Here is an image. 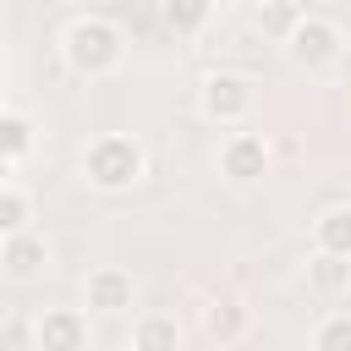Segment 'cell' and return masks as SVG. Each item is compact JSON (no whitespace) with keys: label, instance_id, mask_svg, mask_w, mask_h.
Segmentation results:
<instances>
[{"label":"cell","instance_id":"obj_4","mask_svg":"<svg viewBox=\"0 0 351 351\" xmlns=\"http://www.w3.org/2000/svg\"><path fill=\"white\" fill-rule=\"evenodd\" d=\"M340 49H346V33L329 22V16H296V27L285 33V55L296 60V66H307V71H324V66H335L340 60Z\"/></svg>","mask_w":351,"mask_h":351},{"label":"cell","instance_id":"obj_11","mask_svg":"<svg viewBox=\"0 0 351 351\" xmlns=\"http://www.w3.org/2000/svg\"><path fill=\"white\" fill-rule=\"evenodd\" d=\"M132 351H181V324L170 313H143L132 324Z\"/></svg>","mask_w":351,"mask_h":351},{"label":"cell","instance_id":"obj_1","mask_svg":"<svg viewBox=\"0 0 351 351\" xmlns=\"http://www.w3.org/2000/svg\"><path fill=\"white\" fill-rule=\"evenodd\" d=\"M60 55H66V66L77 77H110L126 60V33L110 16H77L60 33Z\"/></svg>","mask_w":351,"mask_h":351},{"label":"cell","instance_id":"obj_15","mask_svg":"<svg viewBox=\"0 0 351 351\" xmlns=\"http://www.w3.org/2000/svg\"><path fill=\"white\" fill-rule=\"evenodd\" d=\"M33 230V197L22 186H0V236Z\"/></svg>","mask_w":351,"mask_h":351},{"label":"cell","instance_id":"obj_9","mask_svg":"<svg viewBox=\"0 0 351 351\" xmlns=\"http://www.w3.org/2000/svg\"><path fill=\"white\" fill-rule=\"evenodd\" d=\"M313 252H335L351 258V203H335L313 219Z\"/></svg>","mask_w":351,"mask_h":351},{"label":"cell","instance_id":"obj_12","mask_svg":"<svg viewBox=\"0 0 351 351\" xmlns=\"http://www.w3.org/2000/svg\"><path fill=\"white\" fill-rule=\"evenodd\" d=\"M33 148H38L33 121L16 110H0V165H22V159H33Z\"/></svg>","mask_w":351,"mask_h":351},{"label":"cell","instance_id":"obj_13","mask_svg":"<svg viewBox=\"0 0 351 351\" xmlns=\"http://www.w3.org/2000/svg\"><path fill=\"white\" fill-rule=\"evenodd\" d=\"M159 16L176 38H197L214 16V0H159Z\"/></svg>","mask_w":351,"mask_h":351},{"label":"cell","instance_id":"obj_14","mask_svg":"<svg viewBox=\"0 0 351 351\" xmlns=\"http://www.w3.org/2000/svg\"><path fill=\"white\" fill-rule=\"evenodd\" d=\"M307 285H313L318 296H340V291H351V258L313 252V258H307Z\"/></svg>","mask_w":351,"mask_h":351},{"label":"cell","instance_id":"obj_3","mask_svg":"<svg viewBox=\"0 0 351 351\" xmlns=\"http://www.w3.org/2000/svg\"><path fill=\"white\" fill-rule=\"evenodd\" d=\"M252 104H258V88L241 71H208L203 88H197V110L214 126H241L252 115Z\"/></svg>","mask_w":351,"mask_h":351},{"label":"cell","instance_id":"obj_18","mask_svg":"<svg viewBox=\"0 0 351 351\" xmlns=\"http://www.w3.org/2000/svg\"><path fill=\"white\" fill-rule=\"evenodd\" d=\"M247 5H252V11H258V5H274V0H247Z\"/></svg>","mask_w":351,"mask_h":351},{"label":"cell","instance_id":"obj_16","mask_svg":"<svg viewBox=\"0 0 351 351\" xmlns=\"http://www.w3.org/2000/svg\"><path fill=\"white\" fill-rule=\"evenodd\" d=\"M296 16H302V11H296V0H274V5H258V11H252V22H258L274 44H285V33L296 27Z\"/></svg>","mask_w":351,"mask_h":351},{"label":"cell","instance_id":"obj_5","mask_svg":"<svg viewBox=\"0 0 351 351\" xmlns=\"http://www.w3.org/2000/svg\"><path fill=\"white\" fill-rule=\"evenodd\" d=\"M263 170H269V143L258 132H230L219 143V176L230 186H252V181H263Z\"/></svg>","mask_w":351,"mask_h":351},{"label":"cell","instance_id":"obj_7","mask_svg":"<svg viewBox=\"0 0 351 351\" xmlns=\"http://www.w3.org/2000/svg\"><path fill=\"white\" fill-rule=\"evenodd\" d=\"M33 351H88V318L77 307H44L33 324Z\"/></svg>","mask_w":351,"mask_h":351},{"label":"cell","instance_id":"obj_20","mask_svg":"<svg viewBox=\"0 0 351 351\" xmlns=\"http://www.w3.org/2000/svg\"><path fill=\"white\" fill-rule=\"evenodd\" d=\"M0 66H5V55H0Z\"/></svg>","mask_w":351,"mask_h":351},{"label":"cell","instance_id":"obj_8","mask_svg":"<svg viewBox=\"0 0 351 351\" xmlns=\"http://www.w3.org/2000/svg\"><path fill=\"white\" fill-rule=\"evenodd\" d=\"M49 269V241L38 230H16V236H0V274L5 280H38Z\"/></svg>","mask_w":351,"mask_h":351},{"label":"cell","instance_id":"obj_6","mask_svg":"<svg viewBox=\"0 0 351 351\" xmlns=\"http://www.w3.org/2000/svg\"><path fill=\"white\" fill-rule=\"evenodd\" d=\"M82 302H88V313H104V318L132 313V302H137V280H132L126 269L104 263V269H93V274L82 280Z\"/></svg>","mask_w":351,"mask_h":351},{"label":"cell","instance_id":"obj_10","mask_svg":"<svg viewBox=\"0 0 351 351\" xmlns=\"http://www.w3.org/2000/svg\"><path fill=\"white\" fill-rule=\"evenodd\" d=\"M203 329H208L214 346H236V340L247 335V307H241L236 296H219V302L203 307Z\"/></svg>","mask_w":351,"mask_h":351},{"label":"cell","instance_id":"obj_19","mask_svg":"<svg viewBox=\"0 0 351 351\" xmlns=\"http://www.w3.org/2000/svg\"><path fill=\"white\" fill-rule=\"evenodd\" d=\"M214 351H230V346H214Z\"/></svg>","mask_w":351,"mask_h":351},{"label":"cell","instance_id":"obj_2","mask_svg":"<svg viewBox=\"0 0 351 351\" xmlns=\"http://www.w3.org/2000/svg\"><path fill=\"white\" fill-rule=\"evenodd\" d=\"M143 165H148L143 159V143L126 137V132H104V137H93L82 148V176L99 192H132L143 181Z\"/></svg>","mask_w":351,"mask_h":351},{"label":"cell","instance_id":"obj_17","mask_svg":"<svg viewBox=\"0 0 351 351\" xmlns=\"http://www.w3.org/2000/svg\"><path fill=\"white\" fill-rule=\"evenodd\" d=\"M313 351H351V313H329L313 329Z\"/></svg>","mask_w":351,"mask_h":351}]
</instances>
